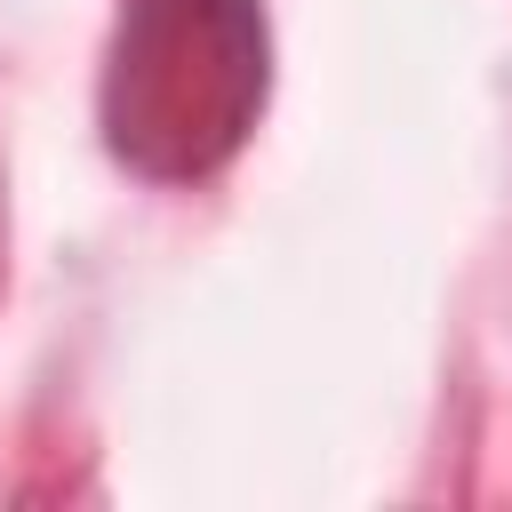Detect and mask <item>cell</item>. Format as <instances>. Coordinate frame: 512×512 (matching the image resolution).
Wrapping results in <instances>:
<instances>
[{
    "mask_svg": "<svg viewBox=\"0 0 512 512\" xmlns=\"http://www.w3.org/2000/svg\"><path fill=\"white\" fill-rule=\"evenodd\" d=\"M272 88L256 0H128L104 56V144L144 184L216 176Z\"/></svg>",
    "mask_w": 512,
    "mask_h": 512,
    "instance_id": "6da1fadb",
    "label": "cell"
}]
</instances>
